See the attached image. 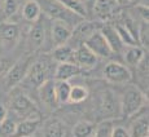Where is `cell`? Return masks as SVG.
Here are the masks:
<instances>
[{
  "label": "cell",
  "instance_id": "d6a6232c",
  "mask_svg": "<svg viewBox=\"0 0 149 137\" xmlns=\"http://www.w3.org/2000/svg\"><path fill=\"white\" fill-rule=\"evenodd\" d=\"M111 136L113 137H130V132H128V129H126L125 127H121V125L116 127V125H114Z\"/></svg>",
  "mask_w": 149,
  "mask_h": 137
},
{
  "label": "cell",
  "instance_id": "5b68a950",
  "mask_svg": "<svg viewBox=\"0 0 149 137\" xmlns=\"http://www.w3.org/2000/svg\"><path fill=\"white\" fill-rule=\"evenodd\" d=\"M100 114L109 119H116L122 116L121 100L114 95L113 91L107 89L102 92L101 101H100Z\"/></svg>",
  "mask_w": 149,
  "mask_h": 137
},
{
  "label": "cell",
  "instance_id": "74e56055",
  "mask_svg": "<svg viewBox=\"0 0 149 137\" xmlns=\"http://www.w3.org/2000/svg\"><path fill=\"white\" fill-rule=\"evenodd\" d=\"M118 3H121V4H127L128 3V0H117Z\"/></svg>",
  "mask_w": 149,
  "mask_h": 137
},
{
  "label": "cell",
  "instance_id": "4316f807",
  "mask_svg": "<svg viewBox=\"0 0 149 137\" xmlns=\"http://www.w3.org/2000/svg\"><path fill=\"white\" fill-rule=\"evenodd\" d=\"M113 128H114L113 119L105 118V120H102L97 127H95V129H93V136H96V137H111Z\"/></svg>",
  "mask_w": 149,
  "mask_h": 137
},
{
  "label": "cell",
  "instance_id": "7c38bea8",
  "mask_svg": "<svg viewBox=\"0 0 149 137\" xmlns=\"http://www.w3.org/2000/svg\"><path fill=\"white\" fill-rule=\"evenodd\" d=\"M100 31H101V34L104 35L105 40L108 42L111 52L113 53H121L123 51V48H125V45H123L122 40L119 39V35H118V33H117L116 27L111 26V25H105V26L101 27Z\"/></svg>",
  "mask_w": 149,
  "mask_h": 137
},
{
  "label": "cell",
  "instance_id": "44dd1931",
  "mask_svg": "<svg viewBox=\"0 0 149 137\" xmlns=\"http://www.w3.org/2000/svg\"><path fill=\"white\" fill-rule=\"evenodd\" d=\"M52 57L54 61L57 62H73V57H74V49L68 44H61V45H56L54 48Z\"/></svg>",
  "mask_w": 149,
  "mask_h": 137
},
{
  "label": "cell",
  "instance_id": "60d3db41",
  "mask_svg": "<svg viewBox=\"0 0 149 137\" xmlns=\"http://www.w3.org/2000/svg\"><path fill=\"white\" fill-rule=\"evenodd\" d=\"M81 1H83V0H81Z\"/></svg>",
  "mask_w": 149,
  "mask_h": 137
},
{
  "label": "cell",
  "instance_id": "52a82bcc",
  "mask_svg": "<svg viewBox=\"0 0 149 137\" xmlns=\"http://www.w3.org/2000/svg\"><path fill=\"white\" fill-rule=\"evenodd\" d=\"M31 62H33V58H31L30 56H27V57H24V58L18 60L12 67L8 68L7 75H5V83H7L8 88L16 87L19 82L24 80Z\"/></svg>",
  "mask_w": 149,
  "mask_h": 137
},
{
  "label": "cell",
  "instance_id": "e0dca14e",
  "mask_svg": "<svg viewBox=\"0 0 149 137\" xmlns=\"http://www.w3.org/2000/svg\"><path fill=\"white\" fill-rule=\"evenodd\" d=\"M130 136H139V137H148L149 136V120H148V113L143 114L141 116L132 122L130 129Z\"/></svg>",
  "mask_w": 149,
  "mask_h": 137
},
{
  "label": "cell",
  "instance_id": "3957f363",
  "mask_svg": "<svg viewBox=\"0 0 149 137\" xmlns=\"http://www.w3.org/2000/svg\"><path fill=\"white\" fill-rule=\"evenodd\" d=\"M10 109L17 115L24 116V118L40 119L35 104L24 93H17L10 98Z\"/></svg>",
  "mask_w": 149,
  "mask_h": 137
},
{
  "label": "cell",
  "instance_id": "6da1fadb",
  "mask_svg": "<svg viewBox=\"0 0 149 137\" xmlns=\"http://www.w3.org/2000/svg\"><path fill=\"white\" fill-rule=\"evenodd\" d=\"M36 1L42 12L53 21H62L70 26V25H78L83 19L81 16L71 12L69 8L61 4L58 0H36Z\"/></svg>",
  "mask_w": 149,
  "mask_h": 137
},
{
  "label": "cell",
  "instance_id": "603a6c76",
  "mask_svg": "<svg viewBox=\"0 0 149 137\" xmlns=\"http://www.w3.org/2000/svg\"><path fill=\"white\" fill-rule=\"evenodd\" d=\"M95 30L96 28L93 26V24H90V22H79V24L77 25L75 30L71 31V36H74L75 39L81 40V44H83L86 39H87Z\"/></svg>",
  "mask_w": 149,
  "mask_h": 137
},
{
  "label": "cell",
  "instance_id": "30bf717a",
  "mask_svg": "<svg viewBox=\"0 0 149 137\" xmlns=\"http://www.w3.org/2000/svg\"><path fill=\"white\" fill-rule=\"evenodd\" d=\"M38 92L39 97H40V101L48 109L53 110L58 106V101H57L56 97V89H54V82L47 79L44 83H42L38 87Z\"/></svg>",
  "mask_w": 149,
  "mask_h": 137
},
{
  "label": "cell",
  "instance_id": "836d02e7",
  "mask_svg": "<svg viewBox=\"0 0 149 137\" xmlns=\"http://www.w3.org/2000/svg\"><path fill=\"white\" fill-rule=\"evenodd\" d=\"M137 10H139L140 16H141L143 21H148L149 19V13H148V5H136Z\"/></svg>",
  "mask_w": 149,
  "mask_h": 137
},
{
  "label": "cell",
  "instance_id": "d590c367",
  "mask_svg": "<svg viewBox=\"0 0 149 137\" xmlns=\"http://www.w3.org/2000/svg\"><path fill=\"white\" fill-rule=\"evenodd\" d=\"M7 70H8V62L5 61V60L0 58V74L5 73Z\"/></svg>",
  "mask_w": 149,
  "mask_h": 137
},
{
  "label": "cell",
  "instance_id": "ac0fdd59",
  "mask_svg": "<svg viewBox=\"0 0 149 137\" xmlns=\"http://www.w3.org/2000/svg\"><path fill=\"white\" fill-rule=\"evenodd\" d=\"M116 0H96L93 3V10L100 19L105 21L113 14Z\"/></svg>",
  "mask_w": 149,
  "mask_h": 137
},
{
  "label": "cell",
  "instance_id": "e575fe53",
  "mask_svg": "<svg viewBox=\"0 0 149 137\" xmlns=\"http://www.w3.org/2000/svg\"><path fill=\"white\" fill-rule=\"evenodd\" d=\"M7 115H8L7 109H5L3 105H0V124H1V122L4 120L5 118H7Z\"/></svg>",
  "mask_w": 149,
  "mask_h": 137
},
{
  "label": "cell",
  "instance_id": "9a60e30c",
  "mask_svg": "<svg viewBox=\"0 0 149 137\" xmlns=\"http://www.w3.org/2000/svg\"><path fill=\"white\" fill-rule=\"evenodd\" d=\"M19 38V28L16 24H1L0 22V40L4 44H16Z\"/></svg>",
  "mask_w": 149,
  "mask_h": 137
},
{
  "label": "cell",
  "instance_id": "f546056e",
  "mask_svg": "<svg viewBox=\"0 0 149 137\" xmlns=\"http://www.w3.org/2000/svg\"><path fill=\"white\" fill-rule=\"evenodd\" d=\"M58 1L61 4H64L66 8H69L71 12L81 16L82 18H84L87 16V9H86L84 4H83L81 0H58Z\"/></svg>",
  "mask_w": 149,
  "mask_h": 137
},
{
  "label": "cell",
  "instance_id": "d4e9b609",
  "mask_svg": "<svg viewBox=\"0 0 149 137\" xmlns=\"http://www.w3.org/2000/svg\"><path fill=\"white\" fill-rule=\"evenodd\" d=\"M54 89H56V97L58 104H66L69 102V95H70L71 85L68 80H57L54 82Z\"/></svg>",
  "mask_w": 149,
  "mask_h": 137
},
{
  "label": "cell",
  "instance_id": "8d00e7d4",
  "mask_svg": "<svg viewBox=\"0 0 149 137\" xmlns=\"http://www.w3.org/2000/svg\"><path fill=\"white\" fill-rule=\"evenodd\" d=\"M128 3H132L135 5H148V0H128Z\"/></svg>",
  "mask_w": 149,
  "mask_h": 137
},
{
  "label": "cell",
  "instance_id": "ba28073f",
  "mask_svg": "<svg viewBox=\"0 0 149 137\" xmlns=\"http://www.w3.org/2000/svg\"><path fill=\"white\" fill-rule=\"evenodd\" d=\"M83 44H86L91 51L93 52V55L96 57H101V58H109L111 56V49L109 47L108 42L105 40L104 35L101 34L100 30H95L87 39L84 40Z\"/></svg>",
  "mask_w": 149,
  "mask_h": 137
},
{
  "label": "cell",
  "instance_id": "484cf974",
  "mask_svg": "<svg viewBox=\"0 0 149 137\" xmlns=\"http://www.w3.org/2000/svg\"><path fill=\"white\" fill-rule=\"evenodd\" d=\"M19 8V0H4L0 7V17L1 19H9L17 13Z\"/></svg>",
  "mask_w": 149,
  "mask_h": 137
},
{
  "label": "cell",
  "instance_id": "83f0119b",
  "mask_svg": "<svg viewBox=\"0 0 149 137\" xmlns=\"http://www.w3.org/2000/svg\"><path fill=\"white\" fill-rule=\"evenodd\" d=\"M88 97V89L83 85H74L70 89L69 95V101L73 104H81Z\"/></svg>",
  "mask_w": 149,
  "mask_h": 137
},
{
  "label": "cell",
  "instance_id": "2e32d148",
  "mask_svg": "<svg viewBox=\"0 0 149 137\" xmlns=\"http://www.w3.org/2000/svg\"><path fill=\"white\" fill-rule=\"evenodd\" d=\"M39 125H40V119L36 118H25L19 124H17L16 128V135L14 136H31L36 133Z\"/></svg>",
  "mask_w": 149,
  "mask_h": 137
},
{
  "label": "cell",
  "instance_id": "4dcf8cb0",
  "mask_svg": "<svg viewBox=\"0 0 149 137\" xmlns=\"http://www.w3.org/2000/svg\"><path fill=\"white\" fill-rule=\"evenodd\" d=\"M137 42L141 44L143 48H147L149 45V27H148V21H143L140 26L137 27Z\"/></svg>",
  "mask_w": 149,
  "mask_h": 137
},
{
  "label": "cell",
  "instance_id": "4fadbf2b",
  "mask_svg": "<svg viewBox=\"0 0 149 137\" xmlns=\"http://www.w3.org/2000/svg\"><path fill=\"white\" fill-rule=\"evenodd\" d=\"M82 71V68L74 62H58V66L54 70L56 80H69Z\"/></svg>",
  "mask_w": 149,
  "mask_h": 137
},
{
  "label": "cell",
  "instance_id": "1f68e13d",
  "mask_svg": "<svg viewBox=\"0 0 149 137\" xmlns=\"http://www.w3.org/2000/svg\"><path fill=\"white\" fill-rule=\"evenodd\" d=\"M17 124L12 119H8V116L0 124V136H14L16 135Z\"/></svg>",
  "mask_w": 149,
  "mask_h": 137
},
{
  "label": "cell",
  "instance_id": "277c9868",
  "mask_svg": "<svg viewBox=\"0 0 149 137\" xmlns=\"http://www.w3.org/2000/svg\"><path fill=\"white\" fill-rule=\"evenodd\" d=\"M48 75H49V65H48V62L39 60V61H35L34 64L31 62L24 80L30 87L38 88L42 83H44L48 79Z\"/></svg>",
  "mask_w": 149,
  "mask_h": 137
},
{
  "label": "cell",
  "instance_id": "d6986e66",
  "mask_svg": "<svg viewBox=\"0 0 149 137\" xmlns=\"http://www.w3.org/2000/svg\"><path fill=\"white\" fill-rule=\"evenodd\" d=\"M40 14L42 10L36 0H27L24 4V7H22V16H24V18L26 21L31 22V24L35 22L40 17Z\"/></svg>",
  "mask_w": 149,
  "mask_h": 137
},
{
  "label": "cell",
  "instance_id": "f35d334b",
  "mask_svg": "<svg viewBox=\"0 0 149 137\" xmlns=\"http://www.w3.org/2000/svg\"><path fill=\"white\" fill-rule=\"evenodd\" d=\"M87 1H90V3H95L96 0H87Z\"/></svg>",
  "mask_w": 149,
  "mask_h": 137
},
{
  "label": "cell",
  "instance_id": "7402d4cb",
  "mask_svg": "<svg viewBox=\"0 0 149 137\" xmlns=\"http://www.w3.org/2000/svg\"><path fill=\"white\" fill-rule=\"evenodd\" d=\"M44 133L45 136H51V137H62L66 136V127L58 119H49L45 123L44 128Z\"/></svg>",
  "mask_w": 149,
  "mask_h": 137
},
{
  "label": "cell",
  "instance_id": "5bb4252c",
  "mask_svg": "<svg viewBox=\"0 0 149 137\" xmlns=\"http://www.w3.org/2000/svg\"><path fill=\"white\" fill-rule=\"evenodd\" d=\"M33 27L29 31V40L34 48H40L44 44L45 40V27L42 22V18L39 17L35 22H33Z\"/></svg>",
  "mask_w": 149,
  "mask_h": 137
},
{
  "label": "cell",
  "instance_id": "8fae6325",
  "mask_svg": "<svg viewBox=\"0 0 149 137\" xmlns=\"http://www.w3.org/2000/svg\"><path fill=\"white\" fill-rule=\"evenodd\" d=\"M71 27L68 24L62 21H54L52 27H51V34H52V42L54 45L65 44L70 40L71 36Z\"/></svg>",
  "mask_w": 149,
  "mask_h": 137
},
{
  "label": "cell",
  "instance_id": "f1b7e54d",
  "mask_svg": "<svg viewBox=\"0 0 149 137\" xmlns=\"http://www.w3.org/2000/svg\"><path fill=\"white\" fill-rule=\"evenodd\" d=\"M95 125L87 120H81L78 122L73 128V135L77 137H83V136H92Z\"/></svg>",
  "mask_w": 149,
  "mask_h": 137
},
{
  "label": "cell",
  "instance_id": "8992f818",
  "mask_svg": "<svg viewBox=\"0 0 149 137\" xmlns=\"http://www.w3.org/2000/svg\"><path fill=\"white\" fill-rule=\"evenodd\" d=\"M104 78L109 83L114 84H126L132 79L130 68L119 62H109L104 68Z\"/></svg>",
  "mask_w": 149,
  "mask_h": 137
},
{
  "label": "cell",
  "instance_id": "7a4b0ae2",
  "mask_svg": "<svg viewBox=\"0 0 149 137\" xmlns=\"http://www.w3.org/2000/svg\"><path fill=\"white\" fill-rule=\"evenodd\" d=\"M147 102L145 95L135 85H131L123 92V96L121 98V113L122 116L130 118L137 114L144 107Z\"/></svg>",
  "mask_w": 149,
  "mask_h": 137
},
{
  "label": "cell",
  "instance_id": "ffe728a7",
  "mask_svg": "<svg viewBox=\"0 0 149 137\" xmlns=\"http://www.w3.org/2000/svg\"><path fill=\"white\" fill-rule=\"evenodd\" d=\"M125 49V61L131 66H135L143 60V57L145 56L143 48H140L139 45H127L123 48Z\"/></svg>",
  "mask_w": 149,
  "mask_h": 137
},
{
  "label": "cell",
  "instance_id": "ab89813d",
  "mask_svg": "<svg viewBox=\"0 0 149 137\" xmlns=\"http://www.w3.org/2000/svg\"><path fill=\"white\" fill-rule=\"evenodd\" d=\"M0 22H3V21H1V18H0Z\"/></svg>",
  "mask_w": 149,
  "mask_h": 137
},
{
  "label": "cell",
  "instance_id": "9c48e42d",
  "mask_svg": "<svg viewBox=\"0 0 149 137\" xmlns=\"http://www.w3.org/2000/svg\"><path fill=\"white\" fill-rule=\"evenodd\" d=\"M73 62L77 64L82 70L84 68H92L97 64V57L86 44H79L77 49H74Z\"/></svg>",
  "mask_w": 149,
  "mask_h": 137
},
{
  "label": "cell",
  "instance_id": "cb8c5ba5",
  "mask_svg": "<svg viewBox=\"0 0 149 137\" xmlns=\"http://www.w3.org/2000/svg\"><path fill=\"white\" fill-rule=\"evenodd\" d=\"M114 27H116L117 33H118V35H119V39L122 40L125 47H127V45H137L136 35L132 33V30L126 24L125 25H116Z\"/></svg>",
  "mask_w": 149,
  "mask_h": 137
}]
</instances>
